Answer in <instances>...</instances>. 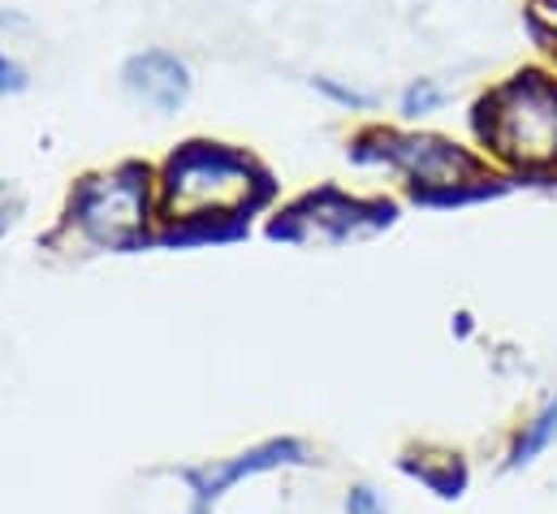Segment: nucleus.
<instances>
[{
	"mask_svg": "<svg viewBox=\"0 0 557 514\" xmlns=\"http://www.w3.org/2000/svg\"><path fill=\"white\" fill-rule=\"evenodd\" d=\"M484 138L515 164L557 160V87L541 74H523L480 109Z\"/></svg>",
	"mask_w": 557,
	"mask_h": 514,
	"instance_id": "f257e3e1",
	"label": "nucleus"
},
{
	"mask_svg": "<svg viewBox=\"0 0 557 514\" xmlns=\"http://www.w3.org/2000/svg\"><path fill=\"white\" fill-rule=\"evenodd\" d=\"M251 164L238 160L234 151L225 147H186L173 164H169V204L203 217L208 204L212 212H225V208H238L251 199Z\"/></svg>",
	"mask_w": 557,
	"mask_h": 514,
	"instance_id": "f03ea898",
	"label": "nucleus"
},
{
	"mask_svg": "<svg viewBox=\"0 0 557 514\" xmlns=\"http://www.w3.org/2000/svg\"><path fill=\"white\" fill-rule=\"evenodd\" d=\"M147 212V191H143L139 173H117V178H100L78 195V221L109 243H126L143 225Z\"/></svg>",
	"mask_w": 557,
	"mask_h": 514,
	"instance_id": "7ed1b4c3",
	"label": "nucleus"
},
{
	"mask_svg": "<svg viewBox=\"0 0 557 514\" xmlns=\"http://www.w3.org/2000/svg\"><path fill=\"white\" fill-rule=\"evenodd\" d=\"M126 87H131L135 96H143L147 105L173 113V109L186 100L190 78H186V65H182L177 57H169V52H143V57H135V61L126 65Z\"/></svg>",
	"mask_w": 557,
	"mask_h": 514,
	"instance_id": "20e7f679",
	"label": "nucleus"
},
{
	"mask_svg": "<svg viewBox=\"0 0 557 514\" xmlns=\"http://www.w3.org/2000/svg\"><path fill=\"white\" fill-rule=\"evenodd\" d=\"M385 156H389V160H398L403 169H411V173L423 178V182H436V186L458 182L462 173H471V169H475L462 151L445 147L441 138H407V143L389 138V151H385Z\"/></svg>",
	"mask_w": 557,
	"mask_h": 514,
	"instance_id": "39448f33",
	"label": "nucleus"
},
{
	"mask_svg": "<svg viewBox=\"0 0 557 514\" xmlns=\"http://www.w3.org/2000/svg\"><path fill=\"white\" fill-rule=\"evenodd\" d=\"M289 454H302V450H298V445H289V441H273V445H264V450L243 454V458H238V463H230V467L195 472L190 480H195V489H199V502L208 506V502H216V498H221V489H230L234 480H243V476H251V472H264V467H277V463H285Z\"/></svg>",
	"mask_w": 557,
	"mask_h": 514,
	"instance_id": "423d86ee",
	"label": "nucleus"
},
{
	"mask_svg": "<svg viewBox=\"0 0 557 514\" xmlns=\"http://www.w3.org/2000/svg\"><path fill=\"white\" fill-rule=\"evenodd\" d=\"M554 437H557V397L541 411V415H536V419H532V424H528V428H523V437H519V445H515L510 463H515V467L532 463V458H536Z\"/></svg>",
	"mask_w": 557,
	"mask_h": 514,
	"instance_id": "0eeeda50",
	"label": "nucleus"
},
{
	"mask_svg": "<svg viewBox=\"0 0 557 514\" xmlns=\"http://www.w3.org/2000/svg\"><path fill=\"white\" fill-rule=\"evenodd\" d=\"M436 105H441V91L428 87V83H423V87H411L407 100H403V109H407L411 118H416V113H428V109H436Z\"/></svg>",
	"mask_w": 557,
	"mask_h": 514,
	"instance_id": "6e6552de",
	"label": "nucleus"
},
{
	"mask_svg": "<svg viewBox=\"0 0 557 514\" xmlns=\"http://www.w3.org/2000/svg\"><path fill=\"white\" fill-rule=\"evenodd\" d=\"M346 511L350 514H385V506L376 502V493H372V489H355V493L346 498Z\"/></svg>",
	"mask_w": 557,
	"mask_h": 514,
	"instance_id": "1a4fd4ad",
	"label": "nucleus"
},
{
	"mask_svg": "<svg viewBox=\"0 0 557 514\" xmlns=\"http://www.w3.org/2000/svg\"><path fill=\"white\" fill-rule=\"evenodd\" d=\"M17 87H22V70L13 61H4V52H0V91H17Z\"/></svg>",
	"mask_w": 557,
	"mask_h": 514,
	"instance_id": "9d476101",
	"label": "nucleus"
}]
</instances>
